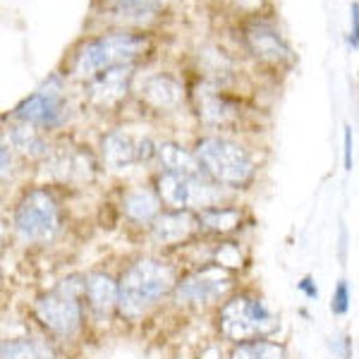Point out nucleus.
<instances>
[{
  "mask_svg": "<svg viewBox=\"0 0 359 359\" xmlns=\"http://www.w3.org/2000/svg\"><path fill=\"white\" fill-rule=\"evenodd\" d=\"M230 278L225 271L208 266L204 271L182 278L175 285V299L180 304H208L213 299H218L228 290Z\"/></svg>",
  "mask_w": 359,
  "mask_h": 359,
  "instance_id": "8",
  "label": "nucleus"
},
{
  "mask_svg": "<svg viewBox=\"0 0 359 359\" xmlns=\"http://www.w3.org/2000/svg\"><path fill=\"white\" fill-rule=\"evenodd\" d=\"M196 108H199V118L208 125H225L235 115L233 103L208 84H201L196 91Z\"/></svg>",
  "mask_w": 359,
  "mask_h": 359,
  "instance_id": "13",
  "label": "nucleus"
},
{
  "mask_svg": "<svg viewBox=\"0 0 359 359\" xmlns=\"http://www.w3.org/2000/svg\"><path fill=\"white\" fill-rule=\"evenodd\" d=\"M125 213L135 223H151L158 218V199L147 192V189H137V192L125 196Z\"/></svg>",
  "mask_w": 359,
  "mask_h": 359,
  "instance_id": "18",
  "label": "nucleus"
},
{
  "mask_svg": "<svg viewBox=\"0 0 359 359\" xmlns=\"http://www.w3.org/2000/svg\"><path fill=\"white\" fill-rule=\"evenodd\" d=\"M199 225L211 233H230L240 225V211L237 208H204L199 216Z\"/></svg>",
  "mask_w": 359,
  "mask_h": 359,
  "instance_id": "21",
  "label": "nucleus"
},
{
  "mask_svg": "<svg viewBox=\"0 0 359 359\" xmlns=\"http://www.w3.org/2000/svg\"><path fill=\"white\" fill-rule=\"evenodd\" d=\"M0 161H3V180L8 177V172L13 170V158H10V147L8 144H3V149H0Z\"/></svg>",
  "mask_w": 359,
  "mask_h": 359,
  "instance_id": "27",
  "label": "nucleus"
},
{
  "mask_svg": "<svg viewBox=\"0 0 359 359\" xmlns=\"http://www.w3.org/2000/svg\"><path fill=\"white\" fill-rule=\"evenodd\" d=\"M158 196L165 206L175 211H187V208H211L216 204L218 189L211 182H206L201 175H180V172H161L156 180Z\"/></svg>",
  "mask_w": 359,
  "mask_h": 359,
  "instance_id": "5",
  "label": "nucleus"
},
{
  "mask_svg": "<svg viewBox=\"0 0 359 359\" xmlns=\"http://www.w3.org/2000/svg\"><path fill=\"white\" fill-rule=\"evenodd\" d=\"M36 316L41 318L48 331L69 338L77 333L79 323H82V306L77 302V294L69 292L67 285H60L55 292H48L39 299Z\"/></svg>",
  "mask_w": 359,
  "mask_h": 359,
  "instance_id": "7",
  "label": "nucleus"
},
{
  "mask_svg": "<svg viewBox=\"0 0 359 359\" xmlns=\"http://www.w3.org/2000/svg\"><path fill=\"white\" fill-rule=\"evenodd\" d=\"M3 359H53V352L34 340H5Z\"/></svg>",
  "mask_w": 359,
  "mask_h": 359,
  "instance_id": "22",
  "label": "nucleus"
},
{
  "mask_svg": "<svg viewBox=\"0 0 359 359\" xmlns=\"http://www.w3.org/2000/svg\"><path fill=\"white\" fill-rule=\"evenodd\" d=\"M230 359H287L285 347L269 340H245L235 345Z\"/></svg>",
  "mask_w": 359,
  "mask_h": 359,
  "instance_id": "20",
  "label": "nucleus"
},
{
  "mask_svg": "<svg viewBox=\"0 0 359 359\" xmlns=\"http://www.w3.org/2000/svg\"><path fill=\"white\" fill-rule=\"evenodd\" d=\"M172 271L170 266L156 259H139L120 278V311L125 316H139L158 302L163 294L170 292Z\"/></svg>",
  "mask_w": 359,
  "mask_h": 359,
  "instance_id": "1",
  "label": "nucleus"
},
{
  "mask_svg": "<svg viewBox=\"0 0 359 359\" xmlns=\"http://www.w3.org/2000/svg\"><path fill=\"white\" fill-rule=\"evenodd\" d=\"M345 247H347V230L345 225H340V252H343V257H345Z\"/></svg>",
  "mask_w": 359,
  "mask_h": 359,
  "instance_id": "29",
  "label": "nucleus"
},
{
  "mask_svg": "<svg viewBox=\"0 0 359 359\" xmlns=\"http://www.w3.org/2000/svg\"><path fill=\"white\" fill-rule=\"evenodd\" d=\"M194 156L201 170L218 184L245 187L254 177V161L242 144L225 137H204L196 142Z\"/></svg>",
  "mask_w": 359,
  "mask_h": 359,
  "instance_id": "3",
  "label": "nucleus"
},
{
  "mask_svg": "<svg viewBox=\"0 0 359 359\" xmlns=\"http://www.w3.org/2000/svg\"><path fill=\"white\" fill-rule=\"evenodd\" d=\"M101 154H103V161H106L113 170L132 165L139 158L137 144L132 142L125 132H108V135L101 139Z\"/></svg>",
  "mask_w": 359,
  "mask_h": 359,
  "instance_id": "15",
  "label": "nucleus"
},
{
  "mask_svg": "<svg viewBox=\"0 0 359 359\" xmlns=\"http://www.w3.org/2000/svg\"><path fill=\"white\" fill-rule=\"evenodd\" d=\"M142 98L154 108H175L182 101V84L168 74H156L144 82Z\"/></svg>",
  "mask_w": 359,
  "mask_h": 359,
  "instance_id": "14",
  "label": "nucleus"
},
{
  "mask_svg": "<svg viewBox=\"0 0 359 359\" xmlns=\"http://www.w3.org/2000/svg\"><path fill=\"white\" fill-rule=\"evenodd\" d=\"M84 292L96 311H111L120 302V283L106 273H91L84 280Z\"/></svg>",
  "mask_w": 359,
  "mask_h": 359,
  "instance_id": "16",
  "label": "nucleus"
},
{
  "mask_svg": "<svg viewBox=\"0 0 359 359\" xmlns=\"http://www.w3.org/2000/svg\"><path fill=\"white\" fill-rule=\"evenodd\" d=\"M299 290H302L309 299H316L318 297V287L314 285V280H311V278H304V280L299 283Z\"/></svg>",
  "mask_w": 359,
  "mask_h": 359,
  "instance_id": "28",
  "label": "nucleus"
},
{
  "mask_svg": "<svg viewBox=\"0 0 359 359\" xmlns=\"http://www.w3.org/2000/svg\"><path fill=\"white\" fill-rule=\"evenodd\" d=\"M156 156L165 165V170L180 172V175H201V165L196 161V156L189 154L187 149H182L180 144L163 142L158 147V151H156Z\"/></svg>",
  "mask_w": 359,
  "mask_h": 359,
  "instance_id": "17",
  "label": "nucleus"
},
{
  "mask_svg": "<svg viewBox=\"0 0 359 359\" xmlns=\"http://www.w3.org/2000/svg\"><path fill=\"white\" fill-rule=\"evenodd\" d=\"M60 228V213L46 189H32L25 194L15 211V233L22 242H48Z\"/></svg>",
  "mask_w": 359,
  "mask_h": 359,
  "instance_id": "4",
  "label": "nucleus"
},
{
  "mask_svg": "<svg viewBox=\"0 0 359 359\" xmlns=\"http://www.w3.org/2000/svg\"><path fill=\"white\" fill-rule=\"evenodd\" d=\"M132 74H135L132 62L103 69V72H98L96 77L89 79V84H86V96H89V101L94 103L96 108L118 106L127 96V91H130Z\"/></svg>",
  "mask_w": 359,
  "mask_h": 359,
  "instance_id": "9",
  "label": "nucleus"
},
{
  "mask_svg": "<svg viewBox=\"0 0 359 359\" xmlns=\"http://www.w3.org/2000/svg\"><path fill=\"white\" fill-rule=\"evenodd\" d=\"M168 0H113V15L127 22H144L154 17Z\"/></svg>",
  "mask_w": 359,
  "mask_h": 359,
  "instance_id": "19",
  "label": "nucleus"
},
{
  "mask_svg": "<svg viewBox=\"0 0 359 359\" xmlns=\"http://www.w3.org/2000/svg\"><path fill=\"white\" fill-rule=\"evenodd\" d=\"M345 170H352V130L345 127Z\"/></svg>",
  "mask_w": 359,
  "mask_h": 359,
  "instance_id": "26",
  "label": "nucleus"
},
{
  "mask_svg": "<svg viewBox=\"0 0 359 359\" xmlns=\"http://www.w3.org/2000/svg\"><path fill=\"white\" fill-rule=\"evenodd\" d=\"M245 43L249 48V53L257 55L264 62H285L290 60V46L285 43V39L280 36V32L273 29L266 22H254L252 27H247L245 32Z\"/></svg>",
  "mask_w": 359,
  "mask_h": 359,
  "instance_id": "10",
  "label": "nucleus"
},
{
  "mask_svg": "<svg viewBox=\"0 0 359 359\" xmlns=\"http://www.w3.org/2000/svg\"><path fill=\"white\" fill-rule=\"evenodd\" d=\"M13 147L20 149L25 156H46L48 154V147H46V142L41 137H39V132L34 130L32 125H22L17 127V130H13Z\"/></svg>",
  "mask_w": 359,
  "mask_h": 359,
  "instance_id": "23",
  "label": "nucleus"
},
{
  "mask_svg": "<svg viewBox=\"0 0 359 359\" xmlns=\"http://www.w3.org/2000/svg\"><path fill=\"white\" fill-rule=\"evenodd\" d=\"M194 216L189 211H170L163 213L154 221V240L158 245H177V242L187 240L196 228Z\"/></svg>",
  "mask_w": 359,
  "mask_h": 359,
  "instance_id": "12",
  "label": "nucleus"
},
{
  "mask_svg": "<svg viewBox=\"0 0 359 359\" xmlns=\"http://www.w3.org/2000/svg\"><path fill=\"white\" fill-rule=\"evenodd\" d=\"M65 98H62V82L60 77H50L36 94L20 103L15 108V118L32 127H57L65 120Z\"/></svg>",
  "mask_w": 359,
  "mask_h": 359,
  "instance_id": "6",
  "label": "nucleus"
},
{
  "mask_svg": "<svg viewBox=\"0 0 359 359\" xmlns=\"http://www.w3.org/2000/svg\"><path fill=\"white\" fill-rule=\"evenodd\" d=\"M350 309V287H347V280H340L333 290V302H331V311L333 314H345Z\"/></svg>",
  "mask_w": 359,
  "mask_h": 359,
  "instance_id": "24",
  "label": "nucleus"
},
{
  "mask_svg": "<svg viewBox=\"0 0 359 359\" xmlns=\"http://www.w3.org/2000/svg\"><path fill=\"white\" fill-rule=\"evenodd\" d=\"M350 43L359 46V3L352 5V32H350Z\"/></svg>",
  "mask_w": 359,
  "mask_h": 359,
  "instance_id": "25",
  "label": "nucleus"
},
{
  "mask_svg": "<svg viewBox=\"0 0 359 359\" xmlns=\"http://www.w3.org/2000/svg\"><path fill=\"white\" fill-rule=\"evenodd\" d=\"M147 48V36L132 32H111L86 41L77 50L72 62V74L79 79H91L98 72L115 65H127Z\"/></svg>",
  "mask_w": 359,
  "mask_h": 359,
  "instance_id": "2",
  "label": "nucleus"
},
{
  "mask_svg": "<svg viewBox=\"0 0 359 359\" xmlns=\"http://www.w3.org/2000/svg\"><path fill=\"white\" fill-rule=\"evenodd\" d=\"M221 331L225 338H230V340H249L262 333V328L257 326V321H254V316H252L247 297H237L223 306Z\"/></svg>",
  "mask_w": 359,
  "mask_h": 359,
  "instance_id": "11",
  "label": "nucleus"
}]
</instances>
